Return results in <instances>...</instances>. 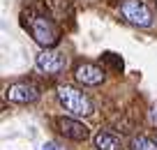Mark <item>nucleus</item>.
Wrapping results in <instances>:
<instances>
[{"instance_id":"f03ea898","label":"nucleus","mask_w":157,"mask_h":150,"mask_svg":"<svg viewBox=\"0 0 157 150\" xmlns=\"http://www.w3.org/2000/svg\"><path fill=\"white\" fill-rule=\"evenodd\" d=\"M30 35L33 39L44 48H53L58 44V30H56L53 21L46 19V16H35L30 21Z\"/></svg>"},{"instance_id":"1a4fd4ad","label":"nucleus","mask_w":157,"mask_h":150,"mask_svg":"<svg viewBox=\"0 0 157 150\" xmlns=\"http://www.w3.org/2000/svg\"><path fill=\"white\" fill-rule=\"evenodd\" d=\"M132 148L134 150H157V143L152 139H148V136H136L132 141Z\"/></svg>"},{"instance_id":"20e7f679","label":"nucleus","mask_w":157,"mask_h":150,"mask_svg":"<svg viewBox=\"0 0 157 150\" xmlns=\"http://www.w3.org/2000/svg\"><path fill=\"white\" fill-rule=\"evenodd\" d=\"M37 67H39V72L49 74V76H56V74H60L67 67V58H65L60 51L46 48V51H42V53L37 56Z\"/></svg>"},{"instance_id":"423d86ee","label":"nucleus","mask_w":157,"mask_h":150,"mask_svg":"<svg viewBox=\"0 0 157 150\" xmlns=\"http://www.w3.org/2000/svg\"><path fill=\"white\" fill-rule=\"evenodd\" d=\"M74 79H76L81 86H99L104 81V72L97 67V65L83 63L74 69Z\"/></svg>"},{"instance_id":"6e6552de","label":"nucleus","mask_w":157,"mask_h":150,"mask_svg":"<svg viewBox=\"0 0 157 150\" xmlns=\"http://www.w3.org/2000/svg\"><path fill=\"white\" fill-rule=\"evenodd\" d=\"M120 145V136L113 132H99L95 136V148L97 150H118Z\"/></svg>"},{"instance_id":"0eeeda50","label":"nucleus","mask_w":157,"mask_h":150,"mask_svg":"<svg viewBox=\"0 0 157 150\" xmlns=\"http://www.w3.org/2000/svg\"><path fill=\"white\" fill-rule=\"evenodd\" d=\"M58 127H60V132H63L67 139H72V141H83V139H88V127H86L83 122L74 120V118H60V120H58Z\"/></svg>"},{"instance_id":"39448f33","label":"nucleus","mask_w":157,"mask_h":150,"mask_svg":"<svg viewBox=\"0 0 157 150\" xmlns=\"http://www.w3.org/2000/svg\"><path fill=\"white\" fill-rule=\"evenodd\" d=\"M7 99L10 102H16V104H30L35 102L39 97V90L33 86V83H12L10 88H7Z\"/></svg>"},{"instance_id":"9b49d317","label":"nucleus","mask_w":157,"mask_h":150,"mask_svg":"<svg viewBox=\"0 0 157 150\" xmlns=\"http://www.w3.org/2000/svg\"><path fill=\"white\" fill-rule=\"evenodd\" d=\"M44 150H60V148H58L56 143H46V145H44Z\"/></svg>"},{"instance_id":"7ed1b4c3","label":"nucleus","mask_w":157,"mask_h":150,"mask_svg":"<svg viewBox=\"0 0 157 150\" xmlns=\"http://www.w3.org/2000/svg\"><path fill=\"white\" fill-rule=\"evenodd\" d=\"M120 14L127 23L139 25V28H150L152 25V12L141 0H125L120 5Z\"/></svg>"},{"instance_id":"f257e3e1","label":"nucleus","mask_w":157,"mask_h":150,"mask_svg":"<svg viewBox=\"0 0 157 150\" xmlns=\"http://www.w3.org/2000/svg\"><path fill=\"white\" fill-rule=\"evenodd\" d=\"M58 99L65 106V111L74 118H86L93 113V102L88 99V95H83L81 90L72 86H60L58 88Z\"/></svg>"},{"instance_id":"9d476101","label":"nucleus","mask_w":157,"mask_h":150,"mask_svg":"<svg viewBox=\"0 0 157 150\" xmlns=\"http://www.w3.org/2000/svg\"><path fill=\"white\" fill-rule=\"evenodd\" d=\"M150 120H152V125L157 127V104L152 106V111H150Z\"/></svg>"}]
</instances>
